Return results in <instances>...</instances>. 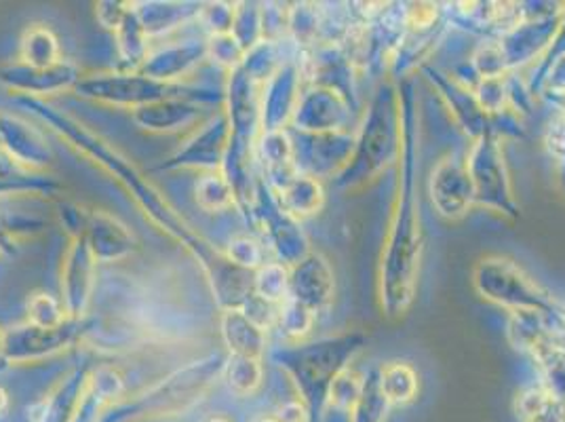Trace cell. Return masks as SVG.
<instances>
[{
    "mask_svg": "<svg viewBox=\"0 0 565 422\" xmlns=\"http://www.w3.org/2000/svg\"><path fill=\"white\" fill-rule=\"evenodd\" d=\"M401 173L397 201L377 271V298L386 317L399 319L414 303L423 259L418 199V117L412 85L401 89Z\"/></svg>",
    "mask_w": 565,
    "mask_h": 422,
    "instance_id": "1",
    "label": "cell"
},
{
    "mask_svg": "<svg viewBox=\"0 0 565 422\" xmlns=\"http://www.w3.org/2000/svg\"><path fill=\"white\" fill-rule=\"evenodd\" d=\"M401 144L399 94L393 85H382L370 104V115L361 131L354 136L353 157L342 171V182L354 188L374 180L382 169L401 157Z\"/></svg>",
    "mask_w": 565,
    "mask_h": 422,
    "instance_id": "2",
    "label": "cell"
},
{
    "mask_svg": "<svg viewBox=\"0 0 565 422\" xmlns=\"http://www.w3.org/2000/svg\"><path fill=\"white\" fill-rule=\"evenodd\" d=\"M472 287L486 300L511 313L539 310L565 328L564 306L557 305L555 298L542 289L515 260L502 256L479 260L472 268Z\"/></svg>",
    "mask_w": 565,
    "mask_h": 422,
    "instance_id": "3",
    "label": "cell"
},
{
    "mask_svg": "<svg viewBox=\"0 0 565 422\" xmlns=\"http://www.w3.org/2000/svg\"><path fill=\"white\" fill-rule=\"evenodd\" d=\"M465 165L475 190V205L502 213L513 220L519 218L513 182L502 155V144L495 134H488L472 141L471 152Z\"/></svg>",
    "mask_w": 565,
    "mask_h": 422,
    "instance_id": "4",
    "label": "cell"
},
{
    "mask_svg": "<svg viewBox=\"0 0 565 422\" xmlns=\"http://www.w3.org/2000/svg\"><path fill=\"white\" fill-rule=\"evenodd\" d=\"M559 7L564 4H555L553 9L530 13V15L521 9L523 11L521 22L509 28L498 39V45L502 49L509 71H515L525 64L541 60L546 49L551 48L565 15V9Z\"/></svg>",
    "mask_w": 565,
    "mask_h": 422,
    "instance_id": "5",
    "label": "cell"
},
{
    "mask_svg": "<svg viewBox=\"0 0 565 422\" xmlns=\"http://www.w3.org/2000/svg\"><path fill=\"white\" fill-rule=\"evenodd\" d=\"M426 78L430 81L433 87L439 89V95L446 99L449 113L454 115V120L458 123V127L471 136L472 141L495 134L494 118L490 117L481 104L477 102V95L469 85L456 81L454 76H449L446 72L437 71L433 66H423Z\"/></svg>",
    "mask_w": 565,
    "mask_h": 422,
    "instance_id": "6",
    "label": "cell"
},
{
    "mask_svg": "<svg viewBox=\"0 0 565 422\" xmlns=\"http://www.w3.org/2000/svg\"><path fill=\"white\" fill-rule=\"evenodd\" d=\"M428 194L444 218L460 220L475 205V190L465 161L446 157L433 167L428 180Z\"/></svg>",
    "mask_w": 565,
    "mask_h": 422,
    "instance_id": "7",
    "label": "cell"
},
{
    "mask_svg": "<svg viewBox=\"0 0 565 422\" xmlns=\"http://www.w3.org/2000/svg\"><path fill=\"white\" fill-rule=\"evenodd\" d=\"M294 292V300L308 306L310 310H319L330 305L333 298V273L330 264L321 256H308L296 268L294 279H289Z\"/></svg>",
    "mask_w": 565,
    "mask_h": 422,
    "instance_id": "8",
    "label": "cell"
},
{
    "mask_svg": "<svg viewBox=\"0 0 565 422\" xmlns=\"http://www.w3.org/2000/svg\"><path fill=\"white\" fill-rule=\"evenodd\" d=\"M377 382L382 395L393 405H405L418 393V374L405 361L384 363L377 374Z\"/></svg>",
    "mask_w": 565,
    "mask_h": 422,
    "instance_id": "9",
    "label": "cell"
},
{
    "mask_svg": "<svg viewBox=\"0 0 565 422\" xmlns=\"http://www.w3.org/2000/svg\"><path fill=\"white\" fill-rule=\"evenodd\" d=\"M518 416L523 422H565V401L546 387H530L518 395Z\"/></svg>",
    "mask_w": 565,
    "mask_h": 422,
    "instance_id": "10",
    "label": "cell"
},
{
    "mask_svg": "<svg viewBox=\"0 0 565 422\" xmlns=\"http://www.w3.org/2000/svg\"><path fill=\"white\" fill-rule=\"evenodd\" d=\"M477 95V102L481 104V108L490 115L498 117L509 108L511 102V87H509V78L507 76H498V78H479L477 87L472 89Z\"/></svg>",
    "mask_w": 565,
    "mask_h": 422,
    "instance_id": "11",
    "label": "cell"
},
{
    "mask_svg": "<svg viewBox=\"0 0 565 422\" xmlns=\"http://www.w3.org/2000/svg\"><path fill=\"white\" fill-rule=\"evenodd\" d=\"M285 199L294 213H315L323 205V188L312 178H298L285 190Z\"/></svg>",
    "mask_w": 565,
    "mask_h": 422,
    "instance_id": "12",
    "label": "cell"
},
{
    "mask_svg": "<svg viewBox=\"0 0 565 422\" xmlns=\"http://www.w3.org/2000/svg\"><path fill=\"white\" fill-rule=\"evenodd\" d=\"M472 68L477 72L479 78H498L507 76V62L502 55V49L498 41H486L472 53Z\"/></svg>",
    "mask_w": 565,
    "mask_h": 422,
    "instance_id": "13",
    "label": "cell"
},
{
    "mask_svg": "<svg viewBox=\"0 0 565 422\" xmlns=\"http://www.w3.org/2000/svg\"><path fill=\"white\" fill-rule=\"evenodd\" d=\"M562 57H565V15L559 30H557V34H555V39H553V43H551V48L546 49V53L541 57V66H536V71H534V76L530 81V94L541 92L546 74Z\"/></svg>",
    "mask_w": 565,
    "mask_h": 422,
    "instance_id": "14",
    "label": "cell"
},
{
    "mask_svg": "<svg viewBox=\"0 0 565 422\" xmlns=\"http://www.w3.org/2000/svg\"><path fill=\"white\" fill-rule=\"evenodd\" d=\"M544 144L551 155V159L557 163L559 180L565 184V115L559 113L546 127Z\"/></svg>",
    "mask_w": 565,
    "mask_h": 422,
    "instance_id": "15",
    "label": "cell"
},
{
    "mask_svg": "<svg viewBox=\"0 0 565 422\" xmlns=\"http://www.w3.org/2000/svg\"><path fill=\"white\" fill-rule=\"evenodd\" d=\"M312 313L308 306L298 303V300H291L289 305L285 306V321H287V331L294 334V336H305L308 334V329L312 328Z\"/></svg>",
    "mask_w": 565,
    "mask_h": 422,
    "instance_id": "16",
    "label": "cell"
},
{
    "mask_svg": "<svg viewBox=\"0 0 565 422\" xmlns=\"http://www.w3.org/2000/svg\"><path fill=\"white\" fill-rule=\"evenodd\" d=\"M4 403V395H2V391H0V405Z\"/></svg>",
    "mask_w": 565,
    "mask_h": 422,
    "instance_id": "17",
    "label": "cell"
},
{
    "mask_svg": "<svg viewBox=\"0 0 565 422\" xmlns=\"http://www.w3.org/2000/svg\"><path fill=\"white\" fill-rule=\"evenodd\" d=\"M564 317H565V306H564Z\"/></svg>",
    "mask_w": 565,
    "mask_h": 422,
    "instance_id": "18",
    "label": "cell"
}]
</instances>
